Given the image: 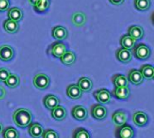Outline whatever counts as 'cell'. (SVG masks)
<instances>
[{
	"instance_id": "38",
	"label": "cell",
	"mask_w": 154,
	"mask_h": 138,
	"mask_svg": "<svg viewBox=\"0 0 154 138\" xmlns=\"http://www.w3.org/2000/svg\"><path fill=\"white\" fill-rule=\"evenodd\" d=\"M111 2V4L115 5H121L124 4L125 0H109Z\"/></svg>"
},
{
	"instance_id": "8",
	"label": "cell",
	"mask_w": 154,
	"mask_h": 138,
	"mask_svg": "<svg viewBox=\"0 0 154 138\" xmlns=\"http://www.w3.org/2000/svg\"><path fill=\"white\" fill-rule=\"evenodd\" d=\"M14 56V49L7 44H4L0 46V60L3 61H9Z\"/></svg>"
},
{
	"instance_id": "30",
	"label": "cell",
	"mask_w": 154,
	"mask_h": 138,
	"mask_svg": "<svg viewBox=\"0 0 154 138\" xmlns=\"http://www.w3.org/2000/svg\"><path fill=\"white\" fill-rule=\"evenodd\" d=\"M50 5H51L50 0H38L35 5L33 6V8L38 13H44L49 9Z\"/></svg>"
},
{
	"instance_id": "4",
	"label": "cell",
	"mask_w": 154,
	"mask_h": 138,
	"mask_svg": "<svg viewBox=\"0 0 154 138\" xmlns=\"http://www.w3.org/2000/svg\"><path fill=\"white\" fill-rule=\"evenodd\" d=\"M67 48L65 43L60 42H56L50 45L49 49H48V53L52 55L55 58H60L62 56V54L66 52Z\"/></svg>"
},
{
	"instance_id": "1",
	"label": "cell",
	"mask_w": 154,
	"mask_h": 138,
	"mask_svg": "<svg viewBox=\"0 0 154 138\" xmlns=\"http://www.w3.org/2000/svg\"><path fill=\"white\" fill-rule=\"evenodd\" d=\"M32 115L29 109L18 108L13 114V121L19 128H26L32 123Z\"/></svg>"
},
{
	"instance_id": "14",
	"label": "cell",
	"mask_w": 154,
	"mask_h": 138,
	"mask_svg": "<svg viewBox=\"0 0 154 138\" xmlns=\"http://www.w3.org/2000/svg\"><path fill=\"white\" fill-rule=\"evenodd\" d=\"M28 128V133L32 138H40L42 137V133L44 131L43 127L39 123H31Z\"/></svg>"
},
{
	"instance_id": "35",
	"label": "cell",
	"mask_w": 154,
	"mask_h": 138,
	"mask_svg": "<svg viewBox=\"0 0 154 138\" xmlns=\"http://www.w3.org/2000/svg\"><path fill=\"white\" fill-rule=\"evenodd\" d=\"M10 74V71L5 69V68H0V81L1 82H5V80L8 78Z\"/></svg>"
},
{
	"instance_id": "40",
	"label": "cell",
	"mask_w": 154,
	"mask_h": 138,
	"mask_svg": "<svg viewBox=\"0 0 154 138\" xmlns=\"http://www.w3.org/2000/svg\"><path fill=\"white\" fill-rule=\"evenodd\" d=\"M2 131H3V125L0 123V135H1V133H2Z\"/></svg>"
},
{
	"instance_id": "15",
	"label": "cell",
	"mask_w": 154,
	"mask_h": 138,
	"mask_svg": "<svg viewBox=\"0 0 154 138\" xmlns=\"http://www.w3.org/2000/svg\"><path fill=\"white\" fill-rule=\"evenodd\" d=\"M113 95L121 100H125L130 96V89L127 87H116L113 90Z\"/></svg>"
},
{
	"instance_id": "33",
	"label": "cell",
	"mask_w": 154,
	"mask_h": 138,
	"mask_svg": "<svg viewBox=\"0 0 154 138\" xmlns=\"http://www.w3.org/2000/svg\"><path fill=\"white\" fill-rule=\"evenodd\" d=\"M73 138H91L90 134L85 128H78L73 134Z\"/></svg>"
},
{
	"instance_id": "16",
	"label": "cell",
	"mask_w": 154,
	"mask_h": 138,
	"mask_svg": "<svg viewBox=\"0 0 154 138\" xmlns=\"http://www.w3.org/2000/svg\"><path fill=\"white\" fill-rule=\"evenodd\" d=\"M112 120L117 127L123 126L127 122V115L125 111L117 110L112 115Z\"/></svg>"
},
{
	"instance_id": "24",
	"label": "cell",
	"mask_w": 154,
	"mask_h": 138,
	"mask_svg": "<svg viewBox=\"0 0 154 138\" xmlns=\"http://www.w3.org/2000/svg\"><path fill=\"white\" fill-rule=\"evenodd\" d=\"M120 44H121L122 48L128 49V50H132L135 46L136 41L134 38H132L129 34H125V35H123L121 37V39H120Z\"/></svg>"
},
{
	"instance_id": "6",
	"label": "cell",
	"mask_w": 154,
	"mask_h": 138,
	"mask_svg": "<svg viewBox=\"0 0 154 138\" xmlns=\"http://www.w3.org/2000/svg\"><path fill=\"white\" fill-rule=\"evenodd\" d=\"M94 97L100 104H108L112 99V94L106 89H100L94 92Z\"/></svg>"
},
{
	"instance_id": "2",
	"label": "cell",
	"mask_w": 154,
	"mask_h": 138,
	"mask_svg": "<svg viewBox=\"0 0 154 138\" xmlns=\"http://www.w3.org/2000/svg\"><path fill=\"white\" fill-rule=\"evenodd\" d=\"M134 56L142 61H145L148 60L151 56V49L145 45L144 43H140V44H135V46L134 47Z\"/></svg>"
},
{
	"instance_id": "39",
	"label": "cell",
	"mask_w": 154,
	"mask_h": 138,
	"mask_svg": "<svg viewBox=\"0 0 154 138\" xmlns=\"http://www.w3.org/2000/svg\"><path fill=\"white\" fill-rule=\"evenodd\" d=\"M28 1H29L30 5H32V6H34V5H35V4L37 3V1H38V0H28Z\"/></svg>"
},
{
	"instance_id": "21",
	"label": "cell",
	"mask_w": 154,
	"mask_h": 138,
	"mask_svg": "<svg viewBox=\"0 0 154 138\" xmlns=\"http://www.w3.org/2000/svg\"><path fill=\"white\" fill-rule=\"evenodd\" d=\"M79 88L81 89L82 92H89L93 88L92 80L88 77H82L79 80L78 84Z\"/></svg>"
},
{
	"instance_id": "31",
	"label": "cell",
	"mask_w": 154,
	"mask_h": 138,
	"mask_svg": "<svg viewBox=\"0 0 154 138\" xmlns=\"http://www.w3.org/2000/svg\"><path fill=\"white\" fill-rule=\"evenodd\" d=\"M1 134L3 135V138H19V132L11 127L3 129Z\"/></svg>"
},
{
	"instance_id": "34",
	"label": "cell",
	"mask_w": 154,
	"mask_h": 138,
	"mask_svg": "<svg viewBox=\"0 0 154 138\" xmlns=\"http://www.w3.org/2000/svg\"><path fill=\"white\" fill-rule=\"evenodd\" d=\"M42 136V138H59V135L52 129H47L46 131H43Z\"/></svg>"
},
{
	"instance_id": "17",
	"label": "cell",
	"mask_w": 154,
	"mask_h": 138,
	"mask_svg": "<svg viewBox=\"0 0 154 138\" xmlns=\"http://www.w3.org/2000/svg\"><path fill=\"white\" fill-rule=\"evenodd\" d=\"M82 91L77 84H70L67 88V95L71 99H79L82 97Z\"/></svg>"
},
{
	"instance_id": "27",
	"label": "cell",
	"mask_w": 154,
	"mask_h": 138,
	"mask_svg": "<svg viewBox=\"0 0 154 138\" xmlns=\"http://www.w3.org/2000/svg\"><path fill=\"white\" fill-rule=\"evenodd\" d=\"M140 71H141L143 79L151 80L154 78V68L153 66L151 64H146V65L142 66Z\"/></svg>"
},
{
	"instance_id": "9",
	"label": "cell",
	"mask_w": 154,
	"mask_h": 138,
	"mask_svg": "<svg viewBox=\"0 0 154 138\" xmlns=\"http://www.w3.org/2000/svg\"><path fill=\"white\" fill-rule=\"evenodd\" d=\"M71 114H72V117L78 120V121H84L87 119L88 118V110L86 108L82 107V106H76L72 108V111H71Z\"/></svg>"
},
{
	"instance_id": "19",
	"label": "cell",
	"mask_w": 154,
	"mask_h": 138,
	"mask_svg": "<svg viewBox=\"0 0 154 138\" xmlns=\"http://www.w3.org/2000/svg\"><path fill=\"white\" fill-rule=\"evenodd\" d=\"M51 117L57 121H62L67 118V110L61 106H57L51 110Z\"/></svg>"
},
{
	"instance_id": "26",
	"label": "cell",
	"mask_w": 154,
	"mask_h": 138,
	"mask_svg": "<svg viewBox=\"0 0 154 138\" xmlns=\"http://www.w3.org/2000/svg\"><path fill=\"white\" fill-rule=\"evenodd\" d=\"M7 16L11 20H14L15 22H19L23 19V12L18 7H12V8L8 9Z\"/></svg>"
},
{
	"instance_id": "11",
	"label": "cell",
	"mask_w": 154,
	"mask_h": 138,
	"mask_svg": "<svg viewBox=\"0 0 154 138\" xmlns=\"http://www.w3.org/2000/svg\"><path fill=\"white\" fill-rule=\"evenodd\" d=\"M116 58L119 61L123 63H129L133 59V52L131 50L121 48L116 52Z\"/></svg>"
},
{
	"instance_id": "20",
	"label": "cell",
	"mask_w": 154,
	"mask_h": 138,
	"mask_svg": "<svg viewBox=\"0 0 154 138\" xmlns=\"http://www.w3.org/2000/svg\"><path fill=\"white\" fill-rule=\"evenodd\" d=\"M60 61L67 66L73 65L76 62V54L72 51H67L62 54V56L60 58Z\"/></svg>"
},
{
	"instance_id": "25",
	"label": "cell",
	"mask_w": 154,
	"mask_h": 138,
	"mask_svg": "<svg viewBox=\"0 0 154 138\" xmlns=\"http://www.w3.org/2000/svg\"><path fill=\"white\" fill-rule=\"evenodd\" d=\"M4 29L8 33H15L19 30L18 22H15L11 19H7L4 22Z\"/></svg>"
},
{
	"instance_id": "5",
	"label": "cell",
	"mask_w": 154,
	"mask_h": 138,
	"mask_svg": "<svg viewBox=\"0 0 154 138\" xmlns=\"http://www.w3.org/2000/svg\"><path fill=\"white\" fill-rule=\"evenodd\" d=\"M91 116L97 120H104L107 116V109L102 104H96L91 107Z\"/></svg>"
},
{
	"instance_id": "22",
	"label": "cell",
	"mask_w": 154,
	"mask_h": 138,
	"mask_svg": "<svg viewBox=\"0 0 154 138\" xmlns=\"http://www.w3.org/2000/svg\"><path fill=\"white\" fill-rule=\"evenodd\" d=\"M43 104L48 109L52 110L60 105V99L54 95H47L43 99Z\"/></svg>"
},
{
	"instance_id": "37",
	"label": "cell",
	"mask_w": 154,
	"mask_h": 138,
	"mask_svg": "<svg viewBox=\"0 0 154 138\" xmlns=\"http://www.w3.org/2000/svg\"><path fill=\"white\" fill-rule=\"evenodd\" d=\"M6 95V90L3 86H0V100L4 99Z\"/></svg>"
},
{
	"instance_id": "18",
	"label": "cell",
	"mask_w": 154,
	"mask_h": 138,
	"mask_svg": "<svg viewBox=\"0 0 154 138\" xmlns=\"http://www.w3.org/2000/svg\"><path fill=\"white\" fill-rule=\"evenodd\" d=\"M128 34L135 41L141 40L144 35V30L140 25H132L128 30Z\"/></svg>"
},
{
	"instance_id": "12",
	"label": "cell",
	"mask_w": 154,
	"mask_h": 138,
	"mask_svg": "<svg viewBox=\"0 0 154 138\" xmlns=\"http://www.w3.org/2000/svg\"><path fill=\"white\" fill-rule=\"evenodd\" d=\"M133 121L137 127H144L149 121V118L146 113L143 111H137L133 115Z\"/></svg>"
},
{
	"instance_id": "10",
	"label": "cell",
	"mask_w": 154,
	"mask_h": 138,
	"mask_svg": "<svg viewBox=\"0 0 154 138\" xmlns=\"http://www.w3.org/2000/svg\"><path fill=\"white\" fill-rule=\"evenodd\" d=\"M128 81H130L132 84L135 85V86H139L143 83V77L141 73V71L139 70H131L128 73V77H127Z\"/></svg>"
},
{
	"instance_id": "7",
	"label": "cell",
	"mask_w": 154,
	"mask_h": 138,
	"mask_svg": "<svg viewBox=\"0 0 154 138\" xmlns=\"http://www.w3.org/2000/svg\"><path fill=\"white\" fill-rule=\"evenodd\" d=\"M116 137L117 138H134V130L133 127L127 124L117 127L116 129Z\"/></svg>"
},
{
	"instance_id": "28",
	"label": "cell",
	"mask_w": 154,
	"mask_h": 138,
	"mask_svg": "<svg viewBox=\"0 0 154 138\" xmlns=\"http://www.w3.org/2000/svg\"><path fill=\"white\" fill-rule=\"evenodd\" d=\"M112 81L115 87H127L128 86V80L127 77L122 74H116L112 78Z\"/></svg>"
},
{
	"instance_id": "29",
	"label": "cell",
	"mask_w": 154,
	"mask_h": 138,
	"mask_svg": "<svg viewBox=\"0 0 154 138\" xmlns=\"http://www.w3.org/2000/svg\"><path fill=\"white\" fill-rule=\"evenodd\" d=\"M5 83L10 89H15V88H17L20 85V78L16 74L10 73L8 78L5 80Z\"/></svg>"
},
{
	"instance_id": "36",
	"label": "cell",
	"mask_w": 154,
	"mask_h": 138,
	"mask_svg": "<svg viewBox=\"0 0 154 138\" xmlns=\"http://www.w3.org/2000/svg\"><path fill=\"white\" fill-rule=\"evenodd\" d=\"M10 7L9 0H0V12H5Z\"/></svg>"
},
{
	"instance_id": "32",
	"label": "cell",
	"mask_w": 154,
	"mask_h": 138,
	"mask_svg": "<svg viewBox=\"0 0 154 138\" xmlns=\"http://www.w3.org/2000/svg\"><path fill=\"white\" fill-rule=\"evenodd\" d=\"M134 5L136 9L140 11H147L151 7L150 0H134Z\"/></svg>"
},
{
	"instance_id": "13",
	"label": "cell",
	"mask_w": 154,
	"mask_h": 138,
	"mask_svg": "<svg viewBox=\"0 0 154 138\" xmlns=\"http://www.w3.org/2000/svg\"><path fill=\"white\" fill-rule=\"evenodd\" d=\"M53 38H55L58 41H63L68 37V30L61 25H57L52 28V33H51Z\"/></svg>"
},
{
	"instance_id": "23",
	"label": "cell",
	"mask_w": 154,
	"mask_h": 138,
	"mask_svg": "<svg viewBox=\"0 0 154 138\" xmlns=\"http://www.w3.org/2000/svg\"><path fill=\"white\" fill-rule=\"evenodd\" d=\"M72 24L77 26V27H80L83 26L86 22H87V16L84 13L82 12H76L72 14V18H71Z\"/></svg>"
},
{
	"instance_id": "3",
	"label": "cell",
	"mask_w": 154,
	"mask_h": 138,
	"mask_svg": "<svg viewBox=\"0 0 154 138\" xmlns=\"http://www.w3.org/2000/svg\"><path fill=\"white\" fill-rule=\"evenodd\" d=\"M50 78L44 73H38L33 78V85L36 89L43 90L46 89L50 85Z\"/></svg>"
}]
</instances>
